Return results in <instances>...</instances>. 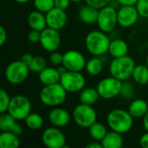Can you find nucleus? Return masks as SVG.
Wrapping results in <instances>:
<instances>
[{"instance_id":"obj_1","label":"nucleus","mask_w":148,"mask_h":148,"mask_svg":"<svg viewBox=\"0 0 148 148\" xmlns=\"http://www.w3.org/2000/svg\"><path fill=\"white\" fill-rule=\"evenodd\" d=\"M111 40L106 32L99 30L90 31L85 38L87 50L95 56H101L108 52Z\"/></svg>"},{"instance_id":"obj_2","label":"nucleus","mask_w":148,"mask_h":148,"mask_svg":"<svg viewBox=\"0 0 148 148\" xmlns=\"http://www.w3.org/2000/svg\"><path fill=\"white\" fill-rule=\"evenodd\" d=\"M107 122L111 130L121 134L128 133L134 126V117L123 109H113L107 116Z\"/></svg>"},{"instance_id":"obj_3","label":"nucleus","mask_w":148,"mask_h":148,"mask_svg":"<svg viewBox=\"0 0 148 148\" xmlns=\"http://www.w3.org/2000/svg\"><path fill=\"white\" fill-rule=\"evenodd\" d=\"M67 91L60 82L44 85L39 94L41 102L48 107H57L62 104L67 98Z\"/></svg>"},{"instance_id":"obj_4","label":"nucleus","mask_w":148,"mask_h":148,"mask_svg":"<svg viewBox=\"0 0 148 148\" xmlns=\"http://www.w3.org/2000/svg\"><path fill=\"white\" fill-rule=\"evenodd\" d=\"M136 64L134 60L129 56L114 58L109 65V73L111 76L125 82L132 77Z\"/></svg>"},{"instance_id":"obj_5","label":"nucleus","mask_w":148,"mask_h":148,"mask_svg":"<svg viewBox=\"0 0 148 148\" xmlns=\"http://www.w3.org/2000/svg\"><path fill=\"white\" fill-rule=\"evenodd\" d=\"M72 118L75 123L80 127L89 128L97 121V114L92 106L80 103L74 108Z\"/></svg>"},{"instance_id":"obj_6","label":"nucleus","mask_w":148,"mask_h":148,"mask_svg":"<svg viewBox=\"0 0 148 148\" xmlns=\"http://www.w3.org/2000/svg\"><path fill=\"white\" fill-rule=\"evenodd\" d=\"M7 112L16 121H24L25 118L31 113V102L25 95H15L11 97Z\"/></svg>"},{"instance_id":"obj_7","label":"nucleus","mask_w":148,"mask_h":148,"mask_svg":"<svg viewBox=\"0 0 148 148\" xmlns=\"http://www.w3.org/2000/svg\"><path fill=\"white\" fill-rule=\"evenodd\" d=\"M29 68L21 60L11 62L5 69V78L8 82L18 85L25 82L29 74Z\"/></svg>"},{"instance_id":"obj_8","label":"nucleus","mask_w":148,"mask_h":148,"mask_svg":"<svg viewBox=\"0 0 148 148\" xmlns=\"http://www.w3.org/2000/svg\"><path fill=\"white\" fill-rule=\"evenodd\" d=\"M96 23L99 29L103 32L108 33L114 30L118 24L117 9L110 4L100 9Z\"/></svg>"},{"instance_id":"obj_9","label":"nucleus","mask_w":148,"mask_h":148,"mask_svg":"<svg viewBox=\"0 0 148 148\" xmlns=\"http://www.w3.org/2000/svg\"><path fill=\"white\" fill-rule=\"evenodd\" d=\"M60 83L69 93L81 92L86 84V79L81 72L66 71L61 75Z\"/></svg>"},{"instance_id":"obj_10","label":"nucleus","mask_w":148,"mask_h":148,"mask_svg":"<svg viewBox=\"0 0 148 148\" xmlns=\"http://www.w3.org/2000/svg\"><path fill=\"white\" fill-rule=\"evenodd\" d=\"M122 82H123L110 76L100 81L96 88L101 98H103L104 100H111L121 94Z\"/></svg>"},{"instance_id":"obj_11","label":"nucleus","mask_w":148,"mask_h":148,"mask_svg":"<svg viewBox=\"0 0 148 148\" xmlns=\"http://www.w3.org/2000/svg\"><path fill=\"white\" fill-rule=\"evenodd\" d=\"M42 141L48 148H68L66 137L59 127H53L46 128L42 134Z\"/></svg>"},{"instance_id":"obj_12","label":"nucleus","mask_w":148,"mask_h":148,"mask_svg":"<svg viewBox=\"0 0 148 148\" xmlns=\"http://www.w3.org/2000/svg\"><path fill=\"white\" fill-rule=\"evenodd\" d=\"M85 56L78 50L70 49L63 54L62 65L69 71L81 72L86 67Z\"/></svg>"},{"instance_id":"obj_13","label":"nucleus","mask_w":148,"mask_h":148,"mask_svg":"<svg viewBox=\"0 0 148 148\" xmlns=\"http://www.w3.org/2000/svg\"><path fill=\"white\" fill-rule=\"evenodd\" d=\"M40 44L42 48L48 52L52 53L56 51L61 44V36L59 30L49 27L45 28L41 31Z\"/></svg>"},{"instance_id":"obj_14","label":"nucleus","mask_w":148,"mask_h":148,"mask_svg":"<svg viewBox=\"0 0 148 148\" xmlns=\"http://www.w3.org/2000/svg\"><path fill=\"white\" fill-rule=\"evenodd\" d=\"M118 24L123 28H129L134 25L139 19V12L135 5H121L117 10Z\"/></svg>"},{"instance_id":"obj_15","label":"nucleus","mask_w":148,"mask_h":148,"mask_svg":"<svg viewBox=\"0 0 148 148\" xmlns=\"http://www.w3.org/2000/svg\"><path fill=\"white\" fill-rule=\"evenodd\" d=\"M45 15L47 20V26L51 29L60 30L63 29L67 24L68 16L65 10H63L54 7Z\"/></svg>"},{"instance_id":"obj_16","label":"nucleus","mask_w":148,"mask_h":148,"mask_svg":"<svg viewBox=\"0 0 148 148\" xmlns=\"http://www.w3.org/2000/svg\"><path fill=\"white\" fill-rule=\"evenodd\" d=\"M48 118L54 127H63L69 123L71 116L66 109L62 108H54L49 113Z\"/></svg>"},{"instance_id":"obj_17","label":"nucleus","mask_w":148,"mask_h":148,"mask_svg":"<svg viewBox=\"0 0 148 148\" xmlns=\"http://www.w3.org/2000/svg\"><path fill=\"white\" fill-rule=\"evenodd\" d=\"M27 21L31 29L42 31L45 28L48 27L46 15H44L43 12H41L37 10L29 13V15L28 16Z\"/></svg>"},{"instance_id":"obj_18","label":"nucleus","mask_w":148,"mask_h":148,"mask_svg":"<svg viewBox=\"0 0 148 148\" xmlns=\"http://www.w3.org/2000/svg\"><path fill=\"white\" fill-rule=\"evenodd\" d=\"M61 74L58 69L52 67H46L42 71L38 74V79L43 85H50L60 82Z\"/></svg>"},{"instance_id":"obj_19","label":"nucleus","mask_w":148,"mask_h":148,"mask_svg":"<svg viewBox=\"0 0 148 148\" xmlns=\"http://www.w3.org/2000/svg\"><path fill=\"white\" fill-rule=\"evenodd\" d=\"M98 15H99V10L88 4L82 6L78 13L80 20L86 24L96 23L98 19Z\"/></svg>"},{"instance_id":"obj_20","label":"nucleus","mask_w":148,"mask_h":148,"mask_svg":"<svg viewBox=\"0 0 148 148\" xmlns=\"http://www.w3.org/2000/svg\"><path fill=\"white\" fill-rule=\"evenodd\" d=\"M128 49L129 48L127 42H125L123 39L117 38L111 41L108 49V53L110 54L111 56L116 58V57L127 56L128 53Z\"/></svg>"},{"instance_id":"obj_21","label":"nucleus","mask_w":148,"mask_h":148,"mask_svg":"<svg viewBox=\"0 0 148 148\" xmlns=\"http://www.w3.org/2000/svg\"><path fill=\"white\" fill-rule=\"evenodd\" d=\"M103 148H121L124 143L122 134L111 130L101 141Z\"/></svg>"},{"instance_id":"obj_22","label":"nucleus","mask_w":148,"mask_h":148,"mask_svg":"<svg viewBox=\"0 0 148 148\" xmlns=\"http://www.w3.org/2000/svg\"><path fill=\"white\" fill-rule=\"evenodd\" d=\"M147 111V102L143 99L134 100L128 108V112L134 118H143Z\"/></svg>"},{"instance_id":"obj_23","label":"nucleus","mask_w":148,"mask_h":148,"mask_svg":"<svg viewBox=\"0 0 148 148\" xmlns=\"http://www.w3.org/2000/svg\"><path fill=\"white\" fill-rule=\"evenodd\" d=\"M100 95L97 91V88H84L79 95V100L81 103L83 104H87V105H90L93 106L94 104H95L99 98H100Z\"/></svg>"},{"instance_id":"obj_24","label":"nucleus","mask_w":148,"mask_h":148,"mask_svg":"<svg viewBox=\"0 0 148 148\" xmlns=\"http://www.w3.org/2000/svg\"><path fill=\"white\" fill-rule=\"evenodd\" d=\"M20 146L19 136L10 131L2 132L0 134V147L17 148Z\"/></svg>"},{"instance_id":"obj_25","label":"nucleus","mask_w":148,"mask_h":148,"mask_svg":"<svg viewBox=\"0 0 148 148\" xmlns=\"http://www.w3.org/2000/svg\"><path fill=\"white\" fill-rule=\"evenodd\" d=\"M132 78L134 81L139 84V85H146L148 84V67L147 65L140 64L136 65L133 75Z\"/></svg>"},{"instance_id":"obj_26","label":"nucleus","mask_w":148,"mask_h":148,"mask_svg":"<svg viewBox=\"0 0 148 148\" xmlns=\"http://www.w3.org/2000/svg\"><path fill=\"white\" fill-rule=\"evenodd\" d=\"M85 69L87 73L90 75H99L103 70V62L101 58L95 56L87 62Z\"/></svg>"},{"instance_id":"obj_27","label":"nucleus","mask_w":148,"mask_h":148,"mask_svg":"<svg viewBox=\"0 0 148 148\" xmlns=\"http://www.w3.org/2000/svg\"><path fill=\"white\" fill-rule=\"evenodd\" d=\"M88 133L90 137L96 141H101L108 134L107 127L101 122H95L89 128Z\"/></svg>"},{"instance_id":"obj_28","label":"nucleus","mask_w":148,"mask_h":148,"mask_svg":"<svg viewBox=\"0 0 148 148\" xmlns=\"http://www.w3.org/2000/svg\"><path fill=\"white\" fill-rule=\"evenodd\" d=\"M43 118L38 113H30L24 120L26 127L30 130H39L43 126Z\"/></svg>"},{"instance_id":"obj_29","label":"nucleus","mask_w":148,"mask_h":148,"mask_svg":"<svg viewBox=\"0 0 148 148\" xmlns=\"http://www.w3.org/2000/svg\"><path fill=\"white\" fill-rule=\"evenodd\" d=\"M16 123V120L8 112L1 114L0 116V130L1 132L11 131L15 124Z\"/></svg>"},{"instance_id":"obj_30","label":"nucleus","mask_w":148,"mask_h":148,"mask_svg":"<svg viewBox=\"0 0 148 148\" xmlns=\"http://www.w3.org/2000/svg\"><path fill=\"white\" fill-rule=\"evenodd\" d=\"M46 65H47V62H46V60L44 59V57H42L41 56H35L34 59L29 68L31 72L39 74L41 71H42L46 68Z\"/></svg>"},{"instance_id":"obj_31","label":"nucleus","mask_w":148,"mask_h":148,"mask_svg":"<svg viewBox=\"0 0 148 148\" xmlns=\"http://www.w3.org/2000/svg\"><path fill=\"white\" fill-rule=\"evenodd\" d=\"M35 8L43 13H47L55 7V0H34Z\"/></svg>"},{"instance_id":"obj_32","label":"nucleus","mask_w":148,"mask_h":148,"mask_svg":"<svg viewBox=\"0 0 148 148\" xmlns=\"http://www.w3.org/2000/svg\"><path fill=\"white\" fill-rule=\"evenodd\" d=\"M134 95H135V89H134V85L128 82H126V81L123 82L120 95H121L125 99L130 100L134 98Z\"/></svg>"},{"instance_id":"obj_33","label":"nucleus","mask_w":148,"mask_h":148,"mask_svg":"<svg viewBox=\"0 0 148 148\" xmlns=\"http://www.w3.org/2000/svg\"><path fill=\"white\" fill-rule=\"evenodd\" d=\"M10 100L11 98L10 97L9 94L4 89H1L0 90V113L1 114L8 111Z\"/></svg>"},{"instance_id":"obj_34","label":"nucleus","mask_w":148,"mask_h":148,"mask_svg":"<svg viewBox=\"0 0 148 148\" xmlns=\"http://www.w3.org/2000/svg\"><path fill=\"white\" fill-rule=\"evenodd\" d=\"M135 7L139 12L140 16L148 18V0H138Z\"/></svg>"},{"instance_id":"obj_35","label":"nucleus","mask_w":148,"mask_h":148,"mask_svg":"<svg viewBox=\"0 0 148 148\" xmlns=\"http://www.w3.org/2000/svg\"><path fill=\"white\" fill-rule=\"evenodd\" d=\"M62 60H63V55L59 52L54 51L49 56V62L52 65L60 66L62 64Z\"/></svg>"},{"instance_id":"obj_36","label":"nucleus","mask_w":148,"mask_h":148,"mask_svg":"<svg viewBox=\"0 0 148 148\" xmlns=\"http://www.w3.org/2000/svg\"><path fill=\"white\" fill-rule=\"evenodd\" d=\"M85 1H86L87 4L100 10V9L110 4L112 0H85Z\"/></svg>"},{"instance_id":"obj_37","label":"nucleus","mask_w":148,"mask_h":148,"mask_svg":"<svg viewBox=\"0 0 148 148\" xmlns=\"http://www.w3.org/2000/svg\"><path fill=\"white\" fill-rule=\"evenodd\" d=\"M28 39L30 42L33 43H36V42H40V39H41V31L38 30H35V29H31L29 34H28Z\"/></svg>"},{"instance_id":"obj_38","label":"nucleus","mask_w":148,"mask_h":148,"mask_svg":"<svg viewBox=\"0 0 148 148\" xmlns=\"http://www.w3.org/2000/svg\"><path fill=\"white\" fill-rule=\"evenodd\" d=\"M70 0H55V7L66 10L70 4Z\"/></svg>"},{"instance_id":"obj_39","label":"nucleus","mask_w":148,"mask_h":148,"mask_svg":"<svg viewBox=\"0 0 148 148\" xmlns=\"http://www.w3.org/2000/svg\"><path fill=\"white\" fill-rule=\"evenodd\" d=\"M33 59H34V56H32V55L29 54V53H25V54H23V55L21 56V58H20V60H21L24 64H26L28 67H29V65L31 64Z\"/></svg>"},{"instance_id":"obj_40","label":"nucleus","mask_w":148,"mask_h":148,"mask_svg":"<svg viewBox=\"0 0 148 148\" xmlns=\"http://www.w3.org/2000/svg\"><path fill=\"white\" fill-rule=\"evenodd\" d=\"M7 40V31L3 26L0 27V46H3Z\"/></svg>"},{"instance_id":"obj_41","label":"nucleus","mask_w":148,"mask_h":148,"mask_svg":"<svg viewBox=\"0 0 148 148\" xmlns=\"http://www.w3.org/2000/svg\"><path fill=\"white\" fill-rule=\"evenodd\" d=\"M140 147L142 148H148V132H147V131L140 137Z\"/></svg>"},{"instance_id":"obj_42","label":"nucleus","mask_w":148,"mask_h":148,"mask_svg":"<svg viewBox=\"0 0 148 148\" xmlns=\"http://www.w3.org/2000/svg\"><path fill=\"white\" fill-rule=\"evenodd\" d=\"M10 132H12L13 134H15L17 135V136H21L22 134H23V127H22V126L19 125L18 123H16L15 126L13 127V128L11 129Z\"/></svg>"},{"instance_id":"obj_43","label":"nucleus","mask_w":148,"mask_h":148,"mask_svg":"<svg viewBox=\"0 0 148 148\" xmlns=\"http://www.w3.org/2000/svg\"><path fill=\"white\" fill-rule=\"evenodd\" d=\"M86 147L87 148H103V146H102V144H101V141H96V140H95V141H93V142L88 143V144L86 146Z\"/></svg>"},{"instance_id":"obj_44","label":"nucleus","mask_w":148,"mask_h":148,"mask_svg":"<svg viewBox=\"0 0 148 148\" xmlns=\"http://www.w3.org/2000/svg\"><path fill=\"white\" fill-rule=\"evenodd\" d=\"M121 5H135L138 0H117Z\"/></svg>"},{"instance_id":"obj_45","label":"nucleus","mask_w":148,"mask_h":148,"mask_svg":"<svg viewBox=\"0 0 148 148\" xmlns=\"http://www.w3.org/2000/svg\"><path fill=\"white\" fill-rule=\"evenodd\" d=\"M142 123H143V127L145 128V130L147 132H148V111L147 113L144 115V117H143Z\"/></svg>"},{"instance_id":"obj_46","label":"nucleus","mask_w":148,"mask_h":148,"mask_svg":"<svg viewBox=\"0 0 148 148\" xmlns=\"http://www.w3.org/2000/svg\"><path fill=\"white\" fill-rule=\"evenodd\" d=\"M15 1L19 3H28L29 0H15Z\"/></svg>"},{"instance_id":"obj_47","label":"nucleus","mask_w":148,"mask_h":148,"mask_svg":"<svg viewBox=\"0 0 148 148\" xmlns=\"http://www.w3.org/2000/svg\"><path fill=\"white\" fill-rule=\"evenodd\" d=\"M70 1L73 3H79V2H82V0H70Z\"/></svg>"},{"instance_id":"obj_48","label":"nucleus","mask_w":148,"mask_h":148,"mask_svg":"<svg viewBox=\"0 0 148 148\" xmlns=\"http://www.w3.org/2000/svg\"><path fill=\"white\" fill-rule=\"evenodd\" d=\"M146 65L148 67V56H147V58H146Z\"/></svg>"}]
</instances>
